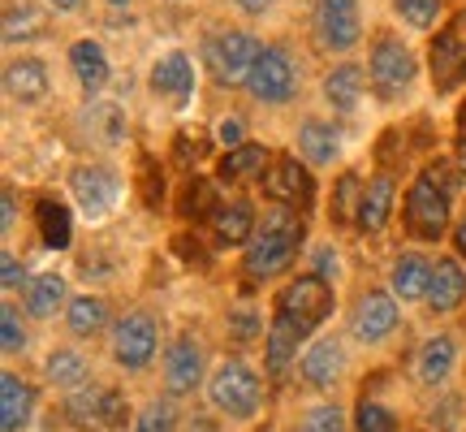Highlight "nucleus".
Instances as JSON below:
<instances>
[{"instance_id":"21","label":"nucleus","mask_w":466,"mask_h":432,"mask_svg":"<svg viewBox=\"0 0 466 432\" xmlns=\"http://www.w3.org/2000/svg\"><path fill=\"white\" fill-rule=\"evenodd\" d=\"M453 359H458V346H453V337H445V333H436V337H428L423 342V350H419L415 359V372L423 385H445L453 372Z\"/></svg>"},{"instance_id":"31","label":"nucleus","mask_w":466,"mask_h":432,"mask_svg":"<svg viewBox=\"0 0 466 432\" xmlns=\"http://www.w3.org/2000/svg\"><path fill=\"white\" fill-rule=\"evenodd\" d=\"M104 394L108 389H78L66 402V419L74 428H104Z\"/></svg>"},{"instance_id":"30","label":"nucleus","mask_w":466,"mask_h":432,"mask_svg":"<svg viewBox=\"0 0 466 432\" xmlns=\"http://www.w3.org/2000/svg\"><path fill=\"white\" fill-rule=\"evenodd\" d=\"M61 303H66V282H61L56 273H44V277H35V282L26 285V312H31L35 320H48Z\"/></svg>"},{"instance_id":"18","label":"nucleus","mask_w":466,"mask_h":432,"mask_svg":"<svg viewBox=\"0 0 466 432\" xmlns=\"http://www.w3.org/2000/svg\"><path fill=\"white\" fill-rule=\"evenodd\" d=\"M466 299V273L458 260H436L432 264V285H428V307L450 316L458 312V303Z\"/></svg>"},{"instance_id":"46","label":"nucleus","mask_w":466,"mask_h":432,"mask_svg":"<svg viewBox=\"0 0 466 432\" xmlns=\"http://www.w3.org/2000/svg\"><path fill=\"white\" fill-rule=\"evenodd\" d=\"M0 282H5V290H17V285H22V264H17L14 255L0 260Z\"/></svg>"},{"instance_id":"28","label":"nucleus","mask_w":466,"mask_h":432,"mask_svg":"<svg viewBox=\"0 0 466 432\" xmlns=\"http://www.w3.org/2000/svg\"><path fill=\"white\" fill-rule=\"evenodd\" d=\"M302 156L311 160V165H333L337 151H341V139H337L333 126H324V121H302Z\"/></svg>"},{"instance_id":"14","label":"nucleus","mask_w":466,"mask_h":432,"mask_svg":"<svg viewBox=\"0 0 466 432\" xmlns=\"http://www.w3.org/2000/svg\"><path fill=\"white\" fill-rule=\"evenodd\" d=\"M428 61H432V83L436 91H453V87L466 83V44L462 35L453 31H441L428 48Z\"/></svg>"},{"instance_id":"19","label":"nucleus","mask_w":466,"mask_h":432,"mask_svg":"<svg viewBox=\"0 0 466 432\" xmlns=\"http://www.w3.org/2000/svg\"><path fill=\"white\" fill-rule=\"evenodd\" d=\"M341 367H346V350H341V342H333V337H324V342H316V346L302 355V381L316 385V389H329V385L341 376Z\"/></svg>"},{"instance_id":"38","label":"nucleus","mask_w":466,"mask_h":432,"mask_svg":"<svg viewBox=\"0 0 466 432\" xmlns=\"http://www.w3.org/2000/svg\"><path fill=\"white\" fill-rule=\"evenodd\" d=\"M173 428H177L173 402H151V406H143V416L134 424V432H173Z\"/></svg>"},{"instance_id":"5","label":"nucleus","mask_w":466,"mask_h":432,"mask_svg":"<svg viewBox=\"0 0 466 432\" xmlns=\"http://www.w3.org/2000/svg\"><path fill=\"white\" fill-rule=\"evenodd\" d=\"M212 406H220L225 416L233 419H247L255 416V406H259V376L250 372L242 359H225V364L212 372Z\"/></svg>"},{"instance_id":"39","label":"nucleus","mask_w":466,"mask_h":432,"mask_svg":"<svg viewBox=\"0 0 466 432\" xmlns=\"http://www.w3.org/2000/svg\"><path fill=\"white\" fill-rule=\"evenodd\" d=\"M229 337L238 342V346H247V342L259 337V316H255L250 303H238V307L229 312Z\"/></svg>"},{"instance_id":"12","label":"nucleus","mask_w":466,"mask_h":432,"mask_svg":"<svg viewBox=\"0 0 466 432\" xmlns=\"http://www.w3.org/2000/svg\"><path fill=\"white\" fill-rule=\"evenodd\" d=\"M203 381V346L195 337H177L165 355V389L173 398L182 394H195Z\"/></svg>"},{"instance_id":"35","label":"nucleus","mask_w":466,"mask_h":432,"mask_svg":"<svg viewBox=\"0 0 466 432\" xmlns=\"http://www.w3.org/2000/svg\"><path fill=\"white\" fill-rule=\"evenodd\" d=\"M39 9L35 5H9L5 9V44H17V39H35L39 35Z\"/></svg>"},{"instance_id":"51","label":"nucleus","mask_w":466,"mask_h":432,"mask_svg":"<svg viewBox=\"0 0 466 432\" xmlns=\"http://www.w3.org/2000/svg\"><path fill=\"white\" fill-rule=\"evenodd\" d=\"M458 139H462V143H466V100L458 104Z\"/></svg>"},{"instance_id":"4","label":"nucleus","mask_w":466,"mask_h":432,"mask_svg":"<svg viewBox=\"0 0 466 432\" xmlns=\"http://www.w3.org/2000/svg\"><path fill=\"white\" fill-rule=\"evenodd\" d=\"M203 57H208V69L217 74V83L233 87V83H247L250 78L255 61L264 57V44L247 31H225V35H217V39H208Z\"/></svg>"},{"instance_id":"7","label":"nucleus","mask_w":466,"mask_h":432,"mask_svg":"<svg viewBox=\"0 0 466 432\" xmlns=\"http://www.w3.org/2000/svg\"><path fill=\"white\" fill-rule=\"evenodd\" d=\"M156 355V320L143 312H130L113 324V359L126 372H143Z\"/></svg>"},{"instance_id":"22","label":"nucleus","mask_w":466,"mask_h":432,"mask_svg":"<svg viewBox=\"0 0 466 432\" xmlns=\"http://www.w3.org/2000/svg\"><path fill=\"white\" fill-rule=\"evenodd\" d=\"M69 66H74V74H78V83H83L86 96L104 91V83H108V57H104V48L96 39H78V44L69 48Z\"/></svg>"},{"instance_id":"41","label":"nucleus","mask_w":466,"mask_h":432,"mask_svg":"<svg viewBox=\"0 0 466 432\" xmlns=\"http://www.w3.org/2000/svg\"><path fill=\"white\" fill-rule=\"evenodd\" d=\"M436 9H441V0H398L401 22H406V26H415V31L432 26V22H436Z\"/></svg>"},{"instance_id":"11","label":"nucleus","mask_w":466,"mask_h":432,"mask_svg":"<svg viewBox=\"0 0 466 432\" xmlns=\"http://www.w3.org/2000/svg\"><path fill=\"white\" fill-rule=\"evenodd\" d=\"M350 329H354V337L367 342V346L384 342L389 333L398 329V303H393V294H384V290H367L363 299L354 303Z\"/></svg>"},{"instance_id":"20","label":"nucleus","mask_w":466,"mask_h":432,"mask_svg":"<svg viewBox=\"0 0 466 432\" xmlns=\"http://www.w3.org/2000/svg\"><path fill=\"white\" fill-rule=\"evenodd\" d=\"M5 91L14 96L17 104H39L48 96V66L35 61V57H22L5 69Z\"/></svg>"},{"instance_id":"42","label":"nucleus","mask_w":466,"mask_h":432,"mask_svg":"<svg viewBox=\"0 0 466 432\" xmlns=\"http://www.w3.org/2000/svg\"><path fill=\"white\" fill-rule=\"evenodd\" d=\"M203 212H217L212 208V186L208 182H186V190H182V216H203Z\"/></svg>"},{"instance_id":"17","label":"nucleus","mask_w":466,"mask_h":432,"mask_svg":"<svg viewBox=\"0 0 466 432\" xmlns=\"http://www.w3.org/2000/svg\"><path fill=\"white\" fill-rule=\"evenodd\" d=\"M212 233L220 247H242L255 238V208L247 200H225L212 212Z\"/></svg>"},{"instance_id":"49","label":"nucleus","mask_w":466,"mask_h":432,"mask_svg":"<svg viewBox=\"0 0 466 432\" xmlns=\"http://www.w3.org/2000/svg\"><path fill=\"white\" fill-rule=\"evenodd\" d=\"M238 5H242L247 14H264L268 5H277V0H238Z\"/></svg>"},{"instance_id":"45","label":"nucleus","mask_w":466,"mask_h":432,"mask_svg":"<svg viewBox=\"0 0 466 432\" xmlns=\"http://www.w3.org/2000/svg\"><path fill=\"white\" fill-rule=\"evenodd\" d=\"M220 143H225V148L229 151H238V148H247V143H242V121H238V117H225V121H220Z\"/></svg>"},{"instance_id":"1","label":"nucleus","mask_w":466,"mask_h":432,"mask_svg":"<svg viewBox=\"0 0 466 432\" xmlns=\"http://www.w3.org/2000/svg\"><path fill=\"white\" fill-rule=\"evenodd\" d=\"M450 173L436 165L423 169L410 190H406V208H401V221H406V233L410 238H423V242H436L441 233L450 230Z\"/></svg>"},{"instance_id":"43","label":"nucleus","mask_w":466,"mask_h":432,"mask_svg":"<svg viewBox=\"0 0 466 432\" xmlns=\"http://www.w3.org/2000/svg\"><path fill=\"white\" fill-rule=\"evenodd\" d=\"M138 195H143V203H147V208H160L165 182L156 178V160H151V156H143V165H138Z\"/></svg>"},{"instance_id":"34","label":"nucleus","mask_w":466,"mask_h":432,"mask_svg":"<svg viewBox=\"0 0 466 432\" xmlns=\"http://www.w3.org/2000/svg\"><path fill=\"white\" fill-rule=\"evenodd\" d=\"M48 381L61 385V389H74V385L86 381V359L78 350H52L48 355Z\"/></svg>"},{"instance_id":"29","label":"nucleus","mask_w":466,"mask_h":432,"mask_svg":"<svg viewBox=\"0 0 466 432\" xmlns=\"http://www.w3.org/2000/svg\"><path fill=\"white\" fill-rule=\"evenodd\" d=\"M264 173H268V151L259 143H247V148L229 151L220 160V178L225 182H250V178H264Z\"/></svg>"},{"instance_id":"3","label":"nucleus","mask_w":466,"mask_h":432,"mask_svg":"<svg viewBox=\"0 0 466 432\" xmlns=\"http://www.w3.org/2000/svg\"><path fill=\"white\" fill-rule=\"evenodd\" d=\"M333 312V285L316 277V273H307L299 282H289L281 290V299H277V316L289 320L302 337H311L319 329V320Z\"/></svg>"},{"instance_id":"2","label":"nucleus","mask_w":466,"mask_h":432,"mask_svg":"<svg viewBox=\"0 0 466 432\" xmlns=\"http://www.w3.org/2000/svg\"><path fill=\"white\" fill-rule=\"evenodd\" d=\"M299 247H302V221L281 208V212L264 216V225L255 230V238L247 242V264L242 268H247V277H255V282L277 277V273H285V268L294 264Z\"/></svg>"},{"instance_id":"52","label":"nucleus","mask_w":466,"mask_h":432,"mask_svg":"<svg viewBox=\"0 0 466 432\" xmlns=\"http://www.w3.org/2000/svg\"><path fill=\"white\" fill-rule=\"evenodd\" d=\"M52 5H56V9H78L83 0H52Z\"/></svg>"},{"instance_id":"53","label":"nucleus","mask_w":466,"mask_h":432,"mask_svg":"<svg viewBox=\"0 0 466 432\" xmlns=\"http://www.w3.org/2000/svg\"><path fill=\"white\" fill-rule=\"evenodd\" d=\"M108 5H130V0H108Z\"/></svg>"},{"instance_id":"10","label":"nucleus","mask_w":466,"mask_h":432,"mask_svg":"<svg viewBox=\"0 0 466 432\" xmlns=\"http://www.w3.org/2000/svg\"><path fill=\"white\" fill-rule=\"evenodd\" d=\"M264 195L277 200L281 208H311L316 203V182H311V173L294 156H281L264 173Z\"/></svg>"},{"instance_id":"47","label":"nucleus","mask_w":466,"mask_h":432,"mask_svg":"<svg viewBox=\"0 0 466 432\" xmlns=\"http://www.w3.org/2000/svg\"><path fill=\"white\" fill-rule=\"evenodd\" d=\"M333 268H337L333 251H319V255H316V277H324V282H329V273H333Z\"/></svg>"},{"instance_id":"25","label":"nucleus","mask_w":466,"mask_h":432,"mask_svg":"<svg viewBox=\"0 0 466 432\" xmlns=\"http://www.w3.org/2000/svg\"><path fill=\"white\" fill-rule=\"evenodd\" d=\"M428 285H432V264L423 255H401L393 264V294L401 303L428 299Z\"/></svg>"},{"instance_id":"50","label":"nucleus","mask_w":466,"mask_h":432,"mask_svg":"<svg viewBox=\"0 0 466 432\" xmlns=\"http://www.w3.org/2000/svg\"><path fill=\"white\" fill-rule=\"evenodd\" d=\"M5 230H14V195L5 190Z\"/></svg>"},{"instance_id":"33","label":"nucleus","mask_w":466,"mask_h":432,"mask_svg":"<svg viewBox=\"0 0 466 432\" xmlns=\"http://www.w3.org/2000/svg\"><path fill=\"white\" fill-rule=\"evenodd\" d=\"M108 324V303L96 299V294H83V299L69 303V329L78 333V337H91V333H100Z\"/></svg>"},{"instance_id":"9","label":"nucleus","mask_w":466,"mask_h":432,"mask_svg":"<svg viewBox=\"0 0 466 432\" xmlns=\"http://www.w3.org/2000/svg\"><path fill=\"white\" fill-rule=\"evenodd\" d=\"M294 83H299V74H294V61L285 57V48H264V57L255 61L250 69V96L259 104H285L294 96Z\"/></svg>"},{"instance_id":"36","label":"nucleus","mask_w":466,"mask_h":432,"mask_svg":"<svg viewBox=\"0 0 466 432\" xmlns=\"http://www.w3.org/2000/svg\"><path fill=\"white\" fill-rule=\"evenodd\" d=\"M354 428L359 432H398V419H393V411L389 406H380V402H359V411H354Z\"/></svg>"},{"instance_id":"6","label":"nucleus","mask_w":466,"mask_h":432,"mask_svg":"<svg viewBox=\"0 0 466 432\" xmlns=\"http://www.w3.org/2000/svg\"><path fill=\"white\" fill-rule=\"evenodd\" d=\"M367 74H371L376 96L393 100V96H401L406 87L415 83V57H410V48H406L401 39H389V35H384V39H376V48H371Z\"/></svg>"},{"instance_id":"54","label":"nucleus","mask_w":466,"mask_h":432,"mask_svg":"<svg viewBox=\"0 0 466 432\" xmlns=\"http://www.w3.org/2000/svg\"><path fill=\"white\" fill-rule=\"evenodd\" d=\"M462 169H466V143H462Z\"/></svg>"},{"instance_id":"15","label":"nucleus","mask_w":466,"mask_h":432,"mask_svg":"<svg viewBox=\"0 0 466 432\" xmlns=\"http://www.w3.org/2000/svg\"><path fill=\"white\" fill-rule=\"evenodd\" d=\"M151 91L168 96L173 104H186L195 91V66L186 52H165L156 66H151Z\"/></svg>"},{"instance_id":"27","label":"nucleus","mask_w":466,"mask_h":432,"mask_svg":"<svg viewBox=\"0 0 466 432\" xmlns=\"http://www.w3.org/2000/svg\"><path fill=\"white\" fill-rule=\"evenodd\" d=\"M359 96H363V69L359 66H337L329 78H324V100L333 104L337 113H354L359 108Z\"/></svg>"},{"instance_id":"44","label":"nucleus","mask_w":466,"mask_h":432,"mask_svg":"<svg viewBox=\"0 0 466 432\" xmlns=\"http://www.w3.org/2000/svg\"><path fill=\"white\" fill-rule=\"evenodd\" d=\"M121 424H126V398L116 389H108L104 394V428H121Z\"/></svg>"},{"instance_id":"13","label":"nucleus","mask_w":466,"mask_h":432,"mask_svg":"<svg viewBox=\"0 0 466 432\" xmlns=\"http://www.w3.org/2000/svg\"><path fill=\"white\" fill-rule=\"evenodd\" d=\"M69 190H74V200L83 203L86 216H104L113 208L121 186H116V173H108L104 165H78L69 173Z\"/></svg>"},{"instance_id":"8","label":"nucleus","mask_w":466,"mask_h":432,"mask_svg":"<svg viewBox=\"0 0 466 432\" xmlns=\"http://www.w3.org/2000/svg\"><path fill=\"white\" fill-rule=\"evenodd\" d=\"M363 35V17H359V0H316V39L319 48L346 52L359 44Z\"/></svg>"},{"instance_id":"16","label":"nucleus","mask_w":466,"mask_h":432,"mask_svg":"<svg viewBox=\"0 0 466 432\" xmlns=\"http://www.w3.org/2000/svg\"><path fill=\"white\" fill-rule=\"evenodd\" d=\"M35 416V389L17 372L0 376V432H22Z\"/></svg>"},{"instance_id":"23","label":"nucleus","mask_w":466,"mask_h":432,"mask_svg":"<svg viewBox=\"0 0 466 432\" xmlns=\"http://www.w3.org/2000/svg\"><path fill=\"white\" fill-rule=\"evenodd\" d=\"M307 342L289 320H281V316H272V329H268V337H264V359H268V372L272 376H281L285 367H289V359H299V346Z\"/></svg>"},{"instance_id":"48","label":"nucleus","mask_w":466,"mask_h":432,"mask_svg":"<svg viewBox=\"0 0 466 432\" xmlns=\"http://www.w3.org/2000/svg\"><path fill=\"white\" fill-rule=\"evenodd\" d=\"M453 247H458V255L466 260V212L458 216V230H453Z\"/></svg>"},{"instance_id":"26","label":"nucleus","mask_w":466,"mask_h":432,"mask_svg":"<svg viewBox=\"0 0 466 432\" xmlns=\"http://www.w3.org/2000/svg\"><path fill=\"white\" fill-rule=\"evenodd\" d=\"M393 212V178H371L363 190V208H359V230L380 233Z\"/></svg>"},{"instance_id":"40","label":"nucleus","mask_w":466,"mask_h":432,"mask_svg":"<svg viewBox=\"0 0 466 432\" xmlns=\"http://www.w3.org/2000/svg\"><path fill=\"white\" fill-rule=\"evenodd\" d=\"M299 432H346V416H341V406H311L302 416Z\"/></svg>"},{"instance_id":"37","label":"nucleus","mask_w":466,"mask_h":432,"mask_svg":"<svg viewBox=\"0 0 466 432\" xmlns=\"http://www.w3.org/2000/svg\"><path fill=\"white\" fill-rule=\"evenodd\" d=\"M0 346H5V355L26 350V324H22L14 303H5V312H0Z\"/></svg>"},{"instance_id":"24","label":"nucleus","mask_w":466,"mask_h":432,"mask_svg":"<svg viewBox=\"0 0 466 432\" xmlns=\"http://www.w3.org/2000/svg\"><path fill=\"white\" fill-rule=\"evenodd\" d=\"M35 225H39V233H44V247H52V251H66L69 247L74 221H69V208L61 200L44 195V200L35 203Z\"/></svg>"},{"instance_id":"32","label":"nucleus","mask_w":466,"mask_h":432,"mask_svg":"<svg viewBox=\"0 0 466 432\" xmlns=\"http://www.w3.org/2000/svg\"><path fill=\"white\" fill-rule=\"evenodd\" d=\"M363 190L359 173H341V182L333 190V221L337 225H359V208H363Z\"/></svg>"}]
</instances>
